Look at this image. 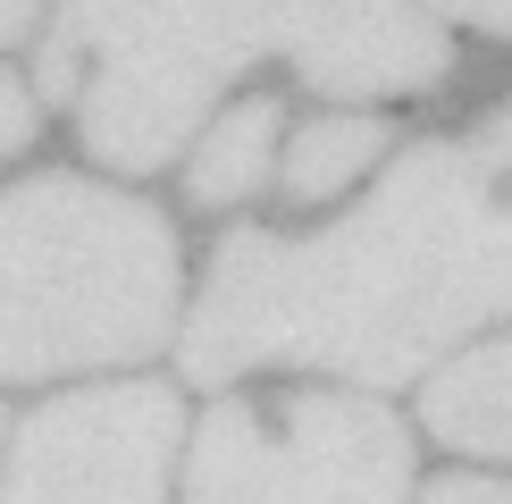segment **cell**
Segmentation results:
<instances>
[{"mask_svg":"<svg viewBox=\"0 0 512 504\" xmlns=\"http://www.w3.org/2000/svg\"><path fill=\"white\" fill-rule=\"evenodd\" d=\"M437 9L471 17V26H487V34H512V0H437Z\"/></svg>","mask_w":512,"mask_h":504,"instance_id":"5bb4252c","label":"cell"},{"mask_svg":"<svg viewBox=\"0 0 512 504\" xmlns=\"http://www.w3.org/2000/svg\"><path fill=\"white\" fill-rule=\"evenodd\" d=\"M177 454V395L168 387H93L34 412L0 504H160Z\"/></svg>","mask_w":512,"mask_h":504,"instance_id":"277c9868","label":"cell"},{"mask_svg":"<svg viewBox=\"0 0 512 504\" xmlns=\"http://www.w3.org/2000/svg\"><path fill=\"white\" fill-rule=\"evenodd\" d=\"M420 420H429V437H445L462 454H512V336L445 370Z\"/></svg>","mask_w":512,"mask_h":504,"instance_id":"52a82bcc","label":"cell"},{"mask_svg":"<svg viewBox=\"0 0 512 504\" xmlns=\"http://www.w3.org/2000/svg\"><path fill=\"white\" fill-rule=\"evenodd\" d=\"M277 51L319 93H412L445 76V34L403 0H286Z\"/></svg>","mask_w":512,"mask_h":504,"instance_id":"8992f818","label":"cell"},{"mask_svg":"<svg viewBox=\"0 0 512 504\" xmlns=\"http://www.w3.org/2000/svg\"><path fill=\"white\" fill-rule=\"evenodd\" d=\"M412 446L361 395H294L269 437L252 504H403Z\"/></svg>","mask_w":512,"mask_h":504,"instance_id":"5b68a950","label":"cell"},{"mask_svg":"<svg viewBox=\"0 0 512 504\" xmlns=\"http://www.w3.org/2000/svg\"><path fill=\"white\" fill-rule=\"evenodd\" d=\"M286 0H68L51 51H101L84 84V143L110 168H160L194 135L202 101L277 51Z\"/></svg>","mask_w":512,"mask_h":504,"instance_id":"3957f363","label":"cell"},{"mask_svg":"<svg viewBox=\"0 0 512 504\" xmlns=\"http://www.w3.org/2000/svg\"><path fill=\"white\" fill-rule=\"evenodd\" d=\"M177 303V236L135 194L34 177L0 202V370L135 362Z\"/></svg>","mask_w":512,"mask_h":504,"instance_id":"7a4b0ae2","label":"cell"},{"mask_svg":"<svg viewBox=\"0 0 512 504\" xmlns=\"http://www.w3.org/2000/svg\"><path fill=\"white\" fill-rule=\"evenodd\" d=\"M269 152H277V101H244V110L202 143V160H194V202L219 210V202L252 194L261 168H269Z\"/></svg>","mask_w":512,"mask_h":504,"instance_id":"30bf717a","label":"cell"},{"mask_svg":"<svg viewBox=\"0 0 512 504\" xmlns=\"http://www.w3.org/2000/svg\"><path fill=\"white\" fill-rule=\"evenodd\" d=\"M26 135H34V93L17 76H0V152H17Z\"/></svg>","mask_w":512,"mask_h":504,"instance_id":"8fae6325","label":"cell"},{"mask_svg":"<svg viewBox=\"0 0 512 504\" xmlns=\"http://www.w3.org/2000/svg\"><path fill=\"white\" fill-rule=\"evenodd\" d=\"M429 504H512V488H496V479H437Z\"/></svg>","mask_w":512,"mask_h":504,"instance_id":"4fadbf2b","label":"cell"},{"mask_svg":"<svg viewBox=\"0 0 512 504\" xmlns=\"http://www.w3.org/2000/svg\"><path fill=\"white\" fill-rule=\"evenodd\" d=\"M471 152H479V168H487V177H504V168H512V110H496V118L479 126V135H471Z\"/></svg>","mask_w":512,"mask_h":504,"instance_id":"7c38bea8","label":"cell"},{"mask_svg":"<svg viewBox=\"0 0 512 504\" xmlns=\"http://www.w3.org/2000/svg\"><path fill=\"white\" fill-rule=\"evenodd\" d=\"M487 185L471 143H420L319 244L236 227L185 328V370L202 387L252 362H336L370 387L412 378L512 311V210H487Z\"/></svg>","mask_w":512,"mask_h":504,"instance_id":"6da1fadb","label":"cell"},{"mask_svg":"<svg viewBox=\"0 0 512 504\" xmlns=\"http://www.w3.org/2000/svg\"><path fill=\"white\" fill-rule=\"evenodd\" d=\"M261 462H269V420L261 412L252 404L210 412V429L194 446V479H185V504H252Z\"/></svg>","mask_w":512,"mask_h":504,"instance_id":"ba28073f","label":"cell"},{"mask_svg":"<svg viewBox=\"0 0 512 504\" xmlns=\"http://www.w3.org/2000/svg\"><path fill=\"white\" fill-rule=\"evenodd\" d=\"M378 152H387V126L378 118H311L303 135H294V152H286V194L319 202V194H336V185H353Z\"/></svg>","mask_w":512,"mask_h":504,"instance_id":"9c48e42d","label":"cell"},{"mask_svg":"<svg viewBox=\"0 0 512 504\" xmlns=\"http://www.w3.org/2000/svg\"><path fill=\"white\" fill-rule=\"evenodd\" d=\"M26 17H34V0H0V34H17Z\"/></svg>","mask_w":512,"mask_h":504,"instance_id":"9a60e30c","label":"cell"}]
</instances>
